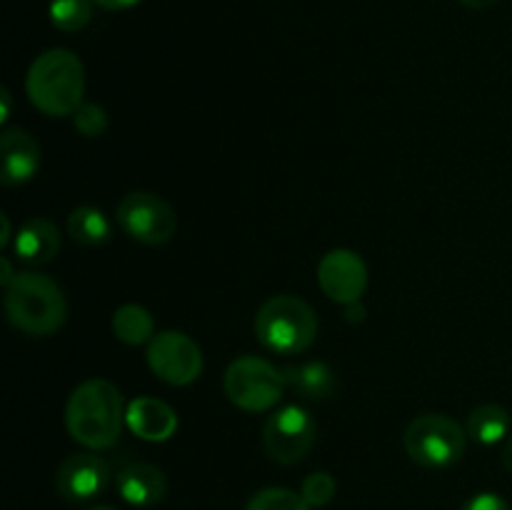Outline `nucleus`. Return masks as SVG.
<instances>
[{
	"label": "nucleus",
	"instance_id": "obj_18",
	"mask_svg": "<svg viewBox=\"0 0 512 510\" xmlns=\"http://www.w3.org/2000/svg\"><path fill=\"white\" fill-rule=\"evenodd\" d=\"M68 235L75 243L95 248V245L108 243L110 235H113V225H110L108 215L100 208L80 205V208H75L73 213L68 215Z\"/></svg>",
	"mask_w": 512,
	"mask_h": 510
},
{
	"label": "nucleus",
	"instance_id": "obj_5",
	"mask_svg": "<svg viewBox=\"0 0 512 510\" xmlns=\"http://www.w3.org/2000/svg\"><path fill=\"white\" fill-rule=\"evenodd\" d=\"M403 445L415 465L428 470H443L458 463L468 448V430L460 428L443 413L418 415L405 428Z\"/></svg>",
	"mask_w": 512,
	"mask_h": 510
},
{
	"label": "nucleus",
	"instance_id": "obj_32",
	"mask_svg": "<svg viewBox=\"0 0 512 510\" xmlns=\"http://www.w3.org/2000/svg\"><path fill=\"white\" fill-rule=\"evenodd\" d=\"M88 510H115V508H110V505H93V508Z\"/></svg>",
	"mask_w": 512,
	"mask_h": 510
},
{
	"label": "nucleus",
	"instance_id": "obj_26",
	"mask_svg": "<svg viewBox=\"0 0 512 510\" xmlns=\"http://www.w3.org/2000/svg\"><path fill=\"white\" fill-rule=\"evenodd\" d=\"M10 110H13V98H10L8 88L0 90V123H8L10 118Z\"/></svg>",
	"mask_w": 512,
	"mask_h": 510
},
{
	"label": "nucleus",
	"instance_id": "obj_12",
	"mask_svg": "<svg viewBox=\"0 0 512 510\" xmlns=\"http://www.w3.org/2000/svg\"><path fill=\"white\" fill-rule=\"evenodd\" d=\"M40 143L23 128H8L0 135V183L15 188L35 178L40 168Z\"/></svg>",
	"mask_w": 512,
	"mask_h": 510
},
{
	"label": "nucleus",
	"instance_id": "obj_24",
	"mask_svg": "<svg viewBox=\"0 0 512 510\" xmlns=\"http://www.w3.org/2000/svg\"><path fill=\"white\" fill-rule=\"evenodd\" d=\"M460 510H510L508 500L498 493H478L468 500Z\"/></svg>",
	"mask_w": 512,
	"mask_h": 510
},
{
	"label": "nucleus",
	"instance_id": "obj_31",
	"mask_svg": "<svg viewBox=\"0 0 512 510\" xmlns=\"http://www.w3.org/2000/svg\"><path fill=\"white\" fill-rule=\"evenodd\" d=\"M503 465L505 470L512 475V435L508 440H505V448H503Z\"/></svg>",
	"mask_w": 512,
	"mask_h": 510
},
{
	"label": "nucleus",
	"instance_id": "obj_27",
	"mask_svg": "<svg viewBox=\"0 0 512 510\" xmlns=\"http://www.w3.org/2000/svg\"><path fill=\"white\" fill-rule=\"evenodd\" d=\"M0 265H3V275H0V285H3V288H8V285L13 283V278H15V275H18V273H15L13 265H10V260L5 258V255H3V258H0Z\"/></svg>",
	"mask_w": 512,
	"mask_h": 510
},
{
	"label": "nucleus",
	"instance_id": "obj_15",
	"mask_svg": "<svg viewBox=\"0 0 512 510\" xmlns=\"http://www.w3.org/2000/svg\"><path fill=\"white\" fill-rule=\"evenodd\" d=\"M15 258L28 265H45L58 255L60 230L48 218H30L18 228L13 238Z\"/></svg>",
	"mask_w": 512,
	"mask_h": 510
},
{
	"label": "nucleus",
	"instance_id": "obj_21",
	"mask_svg": "<svg viewBox=\"0 0 512 510\" xmlns=\"http://www.w3.org/2000/svg\"><path fill=\"white\" fill-rule=\"evenodd\" d=\"M245 510H313L308 500L290 488H263L248 500Z\"/></svg>",
	"mask_w": 512,
	"mask_h": 510
},
{
	"label": "nucleus",
	"instance_id": "obj_3",
	"mask_svg": "<svg viewBox=\"0 0 512 510\" xmlns=\"http://www.w3.org/2000/svg\"><path fill=\"white\" fill-rule=\"evenodd\" d=\"M5 290V315L20 333L45 338L63 328L68 300L53 278L35 270H23Z\"/></svg>",
	"mask_w": 512,
	"mask_h": 510
},
{
	"label": "nucleus",
	"instance_id": "obj_2",
	"mask_svg": "<svg viewBox=\"0 0 512 510\" xmlns=\"http://www.w3.org/2000/svg\"><path fill=\"white\" fill-rule=\"evenodd\" d=\"M25 93L50 118L73 115L83 105L85 68L73 50L53 48L40 53L25 75Z\"/></svg>",
	"mask_w": 512,
	"mask_h": 510
},
{
	"label": "nucleus",
	"instance_id": "obj_9",
	"mask_svg": "<svg viewBox=\"0 0 512 510\" xmlns=\"http://www.w3.org/2000/svg\"><path fill=\"white\" fill-rule=\"evenodd\" d=\"M148 365L163 383L183 388L203 373V350L190 335L180 330H163L148 343Z\"/></svg>",
	"mask_w": 512,
	"mask_h": 510
},
{
	"label": "nucleus",
	"instance_id": "obj_17",
	"mask_svg": "<svg viewBox=\"0 0 512 510\" xmlns=\"http://www.w3.org/2000/svg\"><path fill=\"white\" fill-rule=\"evenodd\" d=\"M512 418L508 408L498 403H485L478 405V408L470 410L468 423H465V430H468V438L475 440L480 445H498L500 440H505L510 435Z\"/></svg>",
	"mask_w": 512,
	"mask_h": 510
},
{
	"label": "nucleus",
	"instance_id": "obj_29",
	"mask_svg": "<svg viewBox=\"0 0 512 510\" xmlns=\"http://www.w3.org/2000/svg\"><path fill=\"white\" fill-rule=\"evenodd\" d=\"M0 223H3V235H0V245H3V248H8L10 238H13V230H10L8 213H0Z\"/></svg>",
	"mask_w": 512,
	"mask_h": 510
},
{
	"label": "nucleus",
	"instance_id": "obj_16",
	"mask_svg": "<svg viewBox=\"0 0 512 510\" xmlns=\"http://www.w3.org/2000/svg\"><path fill=\"white\" fill-rule=\"evenodd\" d=\"M280 373H283L285 385L303 400H328L338 390V378H335L333 368L320 360L283 365Z\"/></svg>",
	"mask_w": 512,
	"mask_h": 510
},
{
	"label": "nucleus",
	"instance_id": "obj_28",
	"mask_svg": "<svg viewBox=\"0 0 512 510\" xmlns=\"http://www.w3.org/2000/svg\"><path fill=\"white\" fill-rule=\"evenodd\" d=\"M345 315H348L350 323H358V320H363L365 318V308L360 305V300H358V303L345 305Z\"/></svg>",
	"mask_w": 512,
	"mask_h": 510
},
{
	"label": "nucleus",
	"instance_id": "obj_13",
	"mask_svg": "<svg viewBox=\"0 0 512 510\" xmlns=\"http://www.w3.org/2000/svg\"><path fill=\"white\" fill-rule=\"evenodd\" d=\"M125 425L140 440L165 443L178 430V415H175V410L165 400L140 395V398L130 400L128 410H125Z\"/></svg>",
	"mask_w": 512,
	"mask_h": 510
},
{
	"label": "nucleus",
	"instance_id": "obj_6",
	"mask_svg": "<svg viewBox=\"0 0 512 510\" xmlns=\"http://www.w3.org/2000/svg\"><path fill=\"white\" fill-rule=\"evenodd\" d=\"M285 380L280 368L258 355H240L228 365L223 390L235 408L245 413H265L280 403L285 393Z\"/></svg>",
	"mask_w": 512,
	"mask_h": 510
},
{
	"label": "nucleus",
	"instance_id": "obj_30",
	"mask_svg": "<svg viewBox=\"0 0 512 510\" xmlns=\"http://www.w3.org/2000/svg\"><path fill=\"white\" fill-rule=\"evenodd\" d=\"M458 3L470 10H483V8H490L493 3H498V0H458Z\"/></svg>",
	"mask_w": 512,
	"mask_h": 510
},
{
	"label": "nucleus",
	"instance_id": "obj_25",
	"mask_svg": "<svg viewBox=\"0 0 512 510\" xmlns=\"http://www.w3.org/2000/svg\"><path fill=\"white\" fill-rule=\"evenodd\" d=\"M98 8L103 10H130L140 3V0H93Z\"/></svg>",
	"mask_w": 512,
	"mask_h": 510
},
{
	"label": "nucleus",
	"instance_id": "obj_22",
	"mask_svg": "<svg viewBox=\"0 0 512 510\" xmlns=\"http://www.w3.org/2000/svg\"><path fill=\"white\" fill-rule=\"evenodd\" d=\"M335 490H338V483L330 473L325 470H318V473H310L308 478L300 485V495L308 500L310 508H323L330 500L335 498Z\"/></svg>",
	"mask_w": 512,
	"mask_h": 510
},
{
	"label": "nucleus",
	"instance_id": "obj_1",
	"mask_svg": "<svg viewBox=\"0 0 512 510\" xmlns=\"http://www.w3.org/2000/svg\"><path fill=\"white\" fill-rule=\"evenodd\" d=\"M125 425L123 395L110 380L80 383L65 405V428L75 443L88 450H105L118 443Z\"/></svg>",
	"mask_w": 512,
	"mask_h": 510
},
{
	"label": "nucleus",
	"instance_id": "obj_4",
	"mask_svg": "<svg viewBox=\"0 0 512 510\" xmlns=\"http://www.w3.org/2000/svg\"><path fill=\"white\" fill-rule=\"evenodd\" d=\"M255 338L270 353L300 355L318 338V315L303 298L275 295L255 315Z\"/></svg>",
	"mask_w": 512,
	"mask_h": 510
},
{
	"label": "nucleus",
	"instance_id": "obj_19",
	"mask_svg": "<svg viewBox=\"0 0 512 510\" xmlns=\"http://www.w3.org/2000/svg\"><path fill=\"white\" fill-rule=\"evenodd\" d=\"M113 335L125 345H145L155 338V320L143 305H120L113 315Z\"/></svg>",
	"mask_w": 512,
	"mask_h": 510
},
{
	"label": "nucleus",
	"instance_id": "obj_11",
	"mask_svg": "<svg viewBox=\"0 0 512 510\" xmlns=\"http://www.w3.org/2000/svg\"><path fill=\"white\" fill-rule=\"evenodd\" d=\"M110 483V465L98 453H73L55 473V490L68 503H88L105 493Z\"/></svg>",
	"mask_w": 512,
	"mask_h": 510
},
{
	"label": "nucleus",
	"instance_id": "obj_8",
	"mask_svg": "<svg viewBox=\"0 0 512 510\" xmlns=\"http://www.w3.org/2000/svg\"><path fill=\"white\" fill-rule=\"evenodd\" d=\"M115 215H118L123 233L143 245L168 243L178 230V218L168 200L148 193V190H135V193L125 195L118 203Z\"/></svg>",
	"mask_w": 512,
	"mask_h": 510
},
{
	"label": "nucleus",
	"instance_id": "obj_10",
	"mask_svg": "<svg viewBox=\"0 0 512 510\" xmlns=\"http://www.w3.org/2000/svg\"><path fill=\"white\" fill-rule=\"evenodd\" d=\"M318 285L333 303H358L368 290V265L355 250L335 248L320 260Z\"/></svg>",
	"mask_w": 512,
	"mask_h": 510
},
{
	"label": "nucleus",
	"instance_id": "obj_23",
	"mask_svg": "<svg viewBox=\"0 0 512 510\" xmlns=\"http://www.w3.org/2000/svg\"><path fill=\"white\" fill-rule=\"evenodd\" d=\"M70 118H73L75 130L85 138H100L108 130V113L95 103H83Z\"/></svg>",
	"mask_w": 512,
	"mask_h": 510
},
{
	"label": "nucleus",
	"instance_id": "obj_20",
	"mask_svg": "<svg viewBox=\"0 0 512 510\" xmlns=\"http://www.w3.org/2000/svg\"><path fill=\"white\" fill-rule=\"evenodd\" d=\"M93 0H53L50 3V23L63 33H78L93 20Z\"/></svg>",
	"mask_w": 512,
	"mask_h": 510
},
{
	"label": "nucleus",
	"instance_id": "obj_7",
	"mask_svg": "<svg viewBox=\"0 0 512 510\" xmlns=\"http://www.w3.org/2000/svg\"><path fill=\"white\" fill-rule=\"evenodd\" d=\"M318 438L315 418L303 405H283L273 410L263 425V448L270 460L280 465H295L305 460Z\"/></svg>",
	"mask_w": 512,
	"mask_h": 510
},
{
	"label": "nucleus",
	"instance_id": "obj_14",
	"mask_svg": "<svg viewBox=\"0 0 512 510\" xmlns=\"http://www.w3.org/2000/svg\"><path fill=\"white\" fill-rule=\"evenodd\" d=\"M115 490L133 508H153L168 495V478L158 465L128 463L115 475Z\"/></svg>",
	"mask_w": 512,
	"mask_h": 510
}]
</instances>
